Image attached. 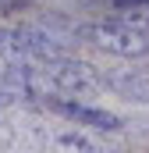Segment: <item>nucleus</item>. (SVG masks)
<instances>
[{
    "label": "nucleus",
    "instance_id": "nucleus-1",
    "mask_svg": "<svg viewBox=\"0 0 149 153\" xmlns=\"http://www.w3.org/2000/svg\"><path fill=\"white\" fill-rule=\"evenodd\" d=\"M36 75L46 85V93H53V96H71V93L85 96L103 85V71H96L89 61H78V57H60V61L39 64Z\"/></svg>",
    "mask_w": 149,
    "mask_h": 153
},
{
    "label": "nucleus",
    "instance_id": "nucleus-2",
    "mask_svg": "<svg viewBox=\"0 0 149 153\" xmlns=\"http://www.w3.org/2000/svg\"><path fill=\"white\" fill-rule=\"evenodd\" d=\"M78 36L85 39L89 46L110 53V57H124V61H142V57H149V39L139 36V32H131V29H124V25H117L114 18L82 25Z\"/></svg>",
    "mask_w": 149,
    "mask_h": 153
},
{
    "label": "nucleus",
    "instance_id": "nucleus-3",
    "mask_svg": "<svg viewBox=\"0 0 149 153\" xmlns=\"http://www.w3.org/2000/svg\"><path fill=\"white\" fill-rule=\"evenodd\" d=\"M39 107L43 111H50V114L64 117V121H71L74 128H89V132H121L124 128V117L107 111V107H92V103H82V100H71V96H53V93H46L43 100H39Z\"/></svg>",
    "mask_w": 149,
    "mask_h": 153
},
{
    "label": "nucleus",
    "instance_id": "nucleus-4",
    "mask_svg": "<svg viewBox=\"0 0 149 153\" xmlns=\"http://www.w3.org/2000/svg\"><path fill=\"white\" fill-rule=\"evenodd\" d=\"M32 128H36V139L50 143L53 153H107L103 143H96L82 128H46V125H32Z\"/></svg>",
    "mask_w": 149,
    "mask_h": 153
},
{
    "label": "nucleus",
    "instance_id": "nucleus-5",
    "mask_svg": "<svg viewBox=\"0 0 149 153\" xmlns=\"http://www.w3.org/2000/svg\"><path fill=\"white\" fill-rule=\"evenodd\" d=\"M103 85H110L114 93L128 103H149V75L139 68H124V71H114L103 75Z\"/></svg>",
    "mask_w": 149,
    "mask_h": 153
},
{
    "label": "nucleus",
    "instance_id": "nucleus-6",
    "mask_svg": "<svg viewBox=\"0 0 149 153\" xmlns=\"http://www.w3.org/2000/svg\"><path fill=\"white\" fill-rule=\"evenodd\" d=\"M114 22L149 39V7H128V11H117V14H114Z\"/></svg>",
    "mask_w": 149,
    "mask_h": 153
},
{
    "label": "nucleus",
    "instance_id": "nucleus-7",
    "mask_svg": "<svg viewBox=\"0 0 149 153\" xmlns=\"http://www.w3.org/2000/svg\"><path fill=\"white\" fill-rule=\"evenodd\" d=\"M117 11H128V7H149V0H114Z\"/></svg>",
    "mask_w": 149,
    "mask_h": 153
},
{
    "label": "nucleus",
    "instance_id": "nucleus-8",
    "mask_svg": "<svg viewBox=\"0 0 149 153\" xmlns=\"http://www.w3.org/2000/svg\"><path fill=\"white\" fill-rule=\"evenodd\" d=\"M21 4H32V0H0V7H4V11H11V7H21Z\"/></svg>",
    "mask_w": 149,
    "mask_h": 153
},
{
    "label": "nucleus",
    "instance_id": "nucleus-9",
    "mask_svg": "<svg viewBox=\"0 0 149 153\" xmlns=\"http://www.w3.org/2000/svg\"><path fill=\"white\" fill-rule=\"evenodd\" d=\"M0 14H4V7H0Z\"/></svg>",
    "mask_w": 149,
    "mask_h": 153
}]
</instances>
